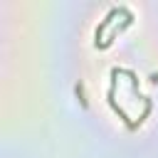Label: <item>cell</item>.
<instances>
[{
	"instance_id": "cell-1",
	"label": "cell",
	"mask_w": 158,
	"mask_h": 158,
	"mask_svg": "<svg viewBox=\"0 0 158 158\" xmlns=\"http://www.w3.org/2000/svg\"><path fill=\"white\" fill-rule=\"evenodd\" d=\"M126 12H128V7H123V5H114V7H109V12H106V15H104V20L99 22V27L94 30V47H96V49H99L101 32H104V30H106V27L114 22V17H116V15H126Z\"/></svg>"
},
{
	"instance_id": "cell-2",
	"label": "cell",
	"mask_w": 158,
	"mask_h": 158,
	"mask_svg": "<svg viewBox=\"0 0 158 158\" xmlns=\"http://www.w3.org/2000/svg\"><path fill=\"white\" fill-rule=\"evenodd\" d=\"M74 91H77V96H79V101H81V106H84V109H86V99H84V84H81V81H79V84H77V86H74Z\"/></svg>"
}]
</instances>
